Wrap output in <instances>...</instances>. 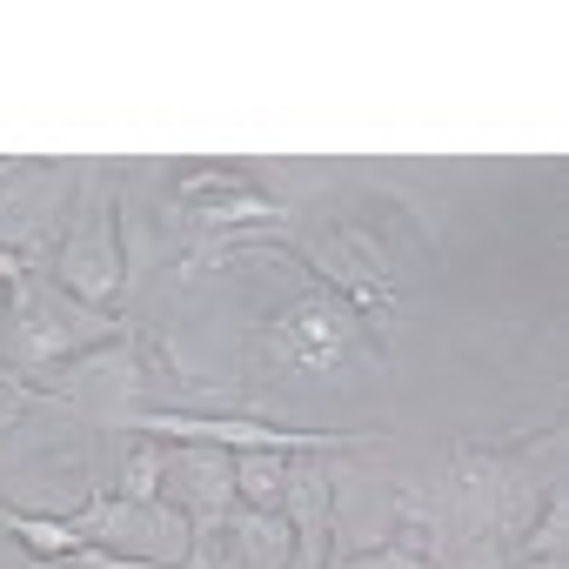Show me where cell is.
<instances>
[{
  "label": "cell",
  "instance_id": "7c38bea8",
  "mask_svg": "<svg viewBox=\"0 0 569 569\" xmlns=\"http://www.w3.org/2000/svg\"><path fill=\"white\" fill-rule=\"evenodd\" d=\"M14 402H28V389H21L14 376H0V422H14V416H21Z\"/></svg>",
  "mask_w": 569,
  "mask_h": 569
},
{
  "label": "cell",
  "instance_id": "6da1fadb",
  "mask_svg": "<svg viewBox=\"0 0 569 569\" xmlns=\"http://www.w3.org/2000/svg\"><path fill=\"white\" fill-rule=\"evenodd\" d=\"M261 362L274 376H336L362 362V329L336 296H302L261 329Z\"/></svg>",
  "mask_w": 569,
  "mask_h": 569
},
{
  "label": "cell",
  "instance_id": "30bf717a",
  "mask_svg": "<svg viewBox=\"0 0 569 569\" xmlns=\"http://www.w3.org/2000/svg\"><path fill=\"white\" fill-rule=\"evenodd\" d=\"M68 562H81V569H161V562H141V556H108V549H94V542H88L81 556H68ZM188 569H208V542L194 549Z\"/></svg>",
  "mask_w": 569,
  "mask_h": 569
},
{
  "label": "cell",
  "instance_id": "9c48e42d",
  "mask_svg": "<svg viewBox=\"0 0 569 569\" xmlns=\"http://www.w3.org/2000/svg\"><path fill=\"white\" fill-rule=\"evenodd\" d=\"M114 502H128V509H154V502H161V449H134V456H128Z\"/></svg>",
  "mask_w": 569,
  "mask_h": 569
},
{
  "label": "cell",
  "instance_id": "8992f818",
  "mask_svg": "<svg viewBox=\"0 0 569 569\" xmlns=\"http://www.w3.org/2000/svg\"><path fill=\"white\" fill-rule=\"evenodd\" d=\"M61 281L81 302H108L114 281H121V254H114V201H88V221L68 234L61 248Z\"/></svg>",
  "mask_w": 569,
  "mask_h": 569
},
{
  "label": "cell",
  "instance_id": "277c9868",
  "mask_svg": "<svg viewBox=\"0 0 569 569\" xmlns=\"http://www.w3.org/2000/svg\"><path fill=\"white\" fill-rule=\"evenodd\" d=\"M309 261L336 281V289L362 309V316H389L396 309V289H389V261H382V241L369 228H336L309 248Z\"/></svg>",
  "mask_w": 569,
  "mask_h": 569
},
{
  "label": "cell",
  "instance_id": "52a82bcc",
  "mask_svg": "<svg viewBox=\"0 0 569 569\" xmlns=\"http://www.w3.org/2000/svg\"><path fill=\"white\" fill-rule=\"evenodd\" d=\"M234 469V502L281 516V496H289V456H228Z\"/></svg>",
  "mask_w": 569,
  "mask_h": 569
},
{
  "label": "cell",
  "instance_id": "ba28073f",
  "mask_svg": "<svg viewBox=\"0 0 569 569\" xmlns=\"http://www.w3.org/2000/svg\"><path fill=\"white\" fill-rule=\"evenodd\" d=\"M0 529L21 536V549L41 556V562H54V556H81V549H88V536H81L74 522H48V516H14V509H0Z\"/></svg>",
  "mask_w": 569,
  "mask_h": 569
},
{
  "label": "cell",
  "instance_id": "4fadbf2b",
  "mask_svg": "<svg viewBox=\"0 0 569 569\" xmlns=\"http://www.w3.org/2000/svg\"><path fill=\"white\" fill-rule=\"evenodd\" d=\"M8 168H14V161H0V174H8Z\"/></svg>",
  "mask_w": 569,
  "mask_h": 569
},
{
  "label": "cell",
  "instance_id": "8fae6325",
  "mask_svg": "<svg viewBox=\"0 0 569 569\" xmlns=\"http://www.w3.org/2000/svg\"><path fill=\"white\" fill-rule=\"evenodd\" d=\"M556 549H562V496H549V522L542 536H529V562H556Z\"/></svg>",
  "mask_w": 569,
  "mask_h": 569
},
{
  "label": "cell",
  "instance_id": "5b68a950",
  "mask_svg": "<svg viewBox=\"0 0 569 569\" xmlns=\"http://www.w3.org/2000/svg\"><path fill=\"white\" fill-rule=\"evenodd\" d=\"M21 316H14V362H54V356H74L81 342H108V316H94V309H74V316H61V302H34L28 289H21V302H14Z\"/></svg>",
  "mask_w": 569,
  "mask_h": 569
},
{
  "label": "cell",
  "instance_id": "7a4b0ae2",
  "mask_svg": "<svg viewBox=\"0 0 569 569\" xmlns=\"http://www.w3.org/2000/svg\"><path fill=\"white\" fill-rule=\"evenodd\" d=\"M128 429H141V436H168V442H221L228 456H309V449H342V442H356V436H296V429H268V422H254V416H148V409H134V422Z\"/></svg>",
  "mask_w": 569,
  "mask_h": 569
},
{
  "label": "cell",
  "instance_id": "3957f363",
  "mask_svg": "<svg viewBox=\"0 0 569 569\" xmlns=\"http://www.w3.org/2000/svg\"><path fill=\"white\" fill-rule=\"evenodd\" d=\"M48 389H54L61 402H74L81 416H94V422L121 429V422H134V396H141V356H134L128 342H114V349H94V356H81L68 376H54Z\"/></svg>",
  "mask_w": 569,
  "mask_h": 569
}]
</instances>
